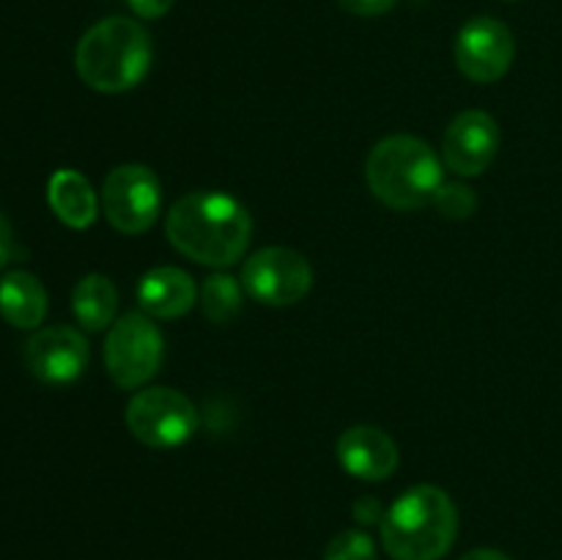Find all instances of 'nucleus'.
<instances>
[{"instance_id":"nucleus-1","label":"nucleus","mask_w":562,"mask_h":560,"mask_svg":"<svg viewBox=\"0 0 562 560\" xmlns=\"http://www.w3.org/2000/svg\"><path fill=\"white\" fill-rule=\"evenodd\" d=\"M168 242L203 267H234L252 239V217L225 192H190L170 206L165 220Z\"/></svg>"},{"instance_id":"nucleus-2","label":"nucleus","mask_w":562,"mask_h":560,"mask_svg":"<svg viewBox=\"0 0 562 560\" xmlns=\"http://www.w3.org/2000/svg\"><path fill=\"white\" fill-rule=\"evenodd\" d=\"M151 36L130 16H108L80 38L75 66L80 80L99 93H124L151 69Z\"/></svg>"},{"instance_id":"nucleus-3","label":"nucleus","mask_w":562,"mask_h":560,"mask_svg":"<svg viewBox=\"0 0 562 560\" xmlns=\"http://www.w3.org/2000/svg\"><path fill=\"white\" fill-rule=\"evenodd\" d=\"M459 511L448 492L423 483L401 494L382 519V544L393 560H439L453 547Z\"/></svg>"},{"instance_id":"nucleus-4","label":"nucleus","mask_w":562,"mask_h":560,"mask_svg":"<svg viewBox=\"0 0 562 560\" xmlns=\"http://www.w3.org/2000/svg\"><path fill=\"white\" fill-rule=\"evenodd\" d=\"M366 181L390 209L415 212L428 206L445 184L442 163L426 141L415 135L384 137L366 163Z\"/></svg>"},{"instance_id":"nucleus-5","label":"nucleus","mask_w":562,"mask_h":560,"mask_svg":"<svg viewBox=\"0 0 562 560\" xmlns=\"http://www.w3.org/2000/svg\"><path fill=\"white\" fill-rule=\"evenodd\" d=\"M165 340L157 324L146 313H124L110 327L104 340V366L119 388L135 390L159 371Z\"/></svg>"},{"instance_id":"nucleus-6","label":"nucleus","mask_w":562,"mask_h":560,"mask_svg":"<svg viewBox=\"0 0 562 560\" xmlns=\"http://www.w3.org/2000/svg\"><path fill=\"white\" fill-rule=\"evenodd\" d=\"M126 426L148 448H176L195 434L198 412L179 390L146 388L126 404Z\"/></svg>"},{"instance_id":"nucleus-7","label":"nucleus","mask_w":562,"mask_h":560,"mask_svg":"<svg viewBox=\"0 0 562 560\" xmlns=\"http://www.w3.org/2000/svg\"><path fill=\"white\" fill-rule=\"evenodd\" d=\"M162 209V187L146 165H119L102 184V212L121 234H143Z\"/></svg>"},{"instance_id":"nucleus-8","label":"nucleus","mask_w":562,"mask_h":560,"mask_svg":"<svg viewBox=\"0 0 562 560\" xmlns=\"http://www.w3.org/2000/svg\"><path fill=\"white\" fill-rule=\"evenodd\" d=\"M241 285L252 300L272 307L296 305L313 285V269L302 253L291 247H263L241 267Z\"/></svg>"},{"instance_id":"nucleus-9","label":"nucleus","mask_w":562,"mask_h":560,"mask_svg":"<svg viewBox=\"0 0 562 560\" xmlns=\"http://www.w3.org/2000/svg\"><path fill=\"white\" fill-rule=\"evenodd\" d=\"M516 42L505 22L494 16H475L456 36V66L472 82H497L514 64Z\"/></svg>"},{"instance_id":"nucleus-10","label":"nucleus","mask_w":562,"mask_h":560,"mask_svg":"<svg viewBox=\"0 0 562 560\" xmlns=\"http://www.w3.org/2000/svg\"><path fill=\"white\" fill-rule=\"evenodd\" d=\"M499 124L486 110H464L448 124L442 137V159L456 176H481L499 152Z\"/></svg>"},{"instance_id":"nucleus-11","label":"nucleus","mask_w":562,"mask_h":560,"mask_svg":"<svg viewBox=\"0 0 562 560\" xmlns=\"http://www.w3.org/2000/svg\"><path fill=\"white\" fill-rule=\"evenodd\" d=\"M25 366L44 384L75 382L88 366L86 335L75 327L38 329L25 344Z\"/></svg>"},{"instance_id":"nucleus-12","label":"nucleus","mask_w":562,"mask_h":560,"mask_svg":"<svg viewBox=\"0 0 562 560\" xmlns=\"http://www.w3.org/2000/svg\"><path fill=\"white\" fill-rule=\"evenodd\" d=\"M338 461L360 481H384L398 467V445L376 426H351L338 439Z\"/></svg>"},{"instance_id":"nucleus-13","label":"nucleus","mask_w":562,"mask_h":560,"mask_svg":"<svg viewBox=\"0 0 562 560\" xmlns=\"http://www.w3.org/2000/svg\"><path fill=\"white\" fill-rule=\"evenodd\" d=\"M195 280L179 267L148 269L137 283L140 311L151 318H179L195 305Z\"/></svg>"},{"instance_id":"nucleus-14","label":"nucleus","mask_w":562,"mask_h":560,"mask_svg":"<svg viewBox=\"0 0 562 560\" xmlns=\"http://www.w3.org/2000/svg\"><path fill=\"white\" fill-rule=\"evenodd\" d=\"M47 201L55 217L69 228H88L99 214V198L91 181L71 168L55 170L47 184Z\"/></svg>"},{"instance_id":"nucleus-15","label":"nucleus","mask_w":562,"mask_h":560,"mask_svg":"<svg viewBox=\"0 0 562 560\" xmlns=\"http://www.w3.org/2000/svg\"><path fill=\"white\" fill-rule=\"evenodd\" d=\"M0 316L16 329H36L47 316V289L31 272H14L0 278Z\"/></svg>"},{"instance_id":"nucleus-16","label":"nucleus","mask_w":562,"mask_h":560,"mask_svg":"<svg viewBox=\"0 0 562 560\" xmlns=\"http://www.w3.org/2000/svg\"><path fill=\"white\" fill-rule=\"evenodd\" d=\"M71 311H75L77 322L91 329V333H102V329L113 327L115 311H119V291H115L113 280L108 275H86L75 285Z\"/></svg>"},{"instance_id":"nucleus-17","label":"nucleus","mask_w":562,"mask_h":560,"mask_svg":"<svg viewBox=\"0 0 562 560\" xmlns=\"http://www.w3.org/2000/svg\"><path fill=\"white\" fill-rule=\"evenodd\" d=\"M245 285L234 278V275H209L201 285V307L212 324H231L241 313V294Z\"/></svg>"},{"instance_id":"nucleus-18","label":"nucleus","mask_w":562,"mask_h":560,"mask_svg":"<svg viewBox=\"0 0 562 560\" xmlns=\"http://www.w3.org/2000/svg\"><path fill=\"white\" fill-rule=\"evenodd\" d=\"M324 560H376V547L368 533L344 530L327 544Z\"/></svg>"},{"instance_id":"nucleus-19","label":"nucleus","mask_w":562,"mask_h":560,"mask_svg":"<svg viewBox=\"0 0 562 560\" xmlns=\"http://www.w3.org/2000/svg\"><path fill=\"white\" fill-rule=\"evenodd\" d=\"M439 212L448 220H467L475 214L477 209V195L472 187L467 184H442L439 187L437 198H434Z\"/></svg>"},{"instance_id":"nucleus-20","label":"nucleus","mask_w":562,"mask_h":560,"mask_svg":"<svg viewBox=\"0 0 562 560\" xmlns=\"http://www.w3.org/2000/svg\"><path fill=\"white\" fill-rule=\"evenodd\" d=\"M398 0H338V5L357 16H382L387 14Z\"/></svg>"},{"instance_id":"nucleus-21","label":"nucleus","mask_w":562,"mask_h":560,"mask_svg":"<svg viewBox=\"0 0 562 560\" xmlns=\"http://www.w3.org/2000/svg\"><path fill=\"white\" fill-rule=\"evenodd\" d=\"M126 3L143 20H159V16H165L173 9L176 0H126Z\"/></svg>"},{"instance_id":"nucleus-22","label":"nucleus","mask_w":562,"mask_h":560,"mask_svg":"<svg viewBox=\"0 0 562 560\" xmlns=\"http://www.w3.org/2000/svg\"><path fill=\"white\" fill-rule=\"evenodd\" d=\"M355 519L360 525H373V522H382L384 519V511L379 505L376 497H360L355 503Z\"/></svg>"},{"instance_id":"nucleus-23","label":"nucleus","mask_w":562,"mask_h":560,"mask_svg":"<svg viewBox=\"0 0 562 560\" xmlns=\"http://www.w3.org/2000/svg\"><path fill=\"white\" fill-rule=\"evenodd\" d=\"M14 258V236H11L9 220L0 214V269Z\"/></svg>"},{"instance_id":"nucleus-24","label":"nucleus","mask_w":562,"mask_h":560,"mask_svg":"<svg viewBox=\"0 0 562 560\" xmlns=\"http://www.w3.org/2000/svg\"><path fill=\"white\" fill-rule=\"evenodd\" d=\"M461 560H510L508 555H503L499 549H472Z\"/></svg>"}]
</instances>
